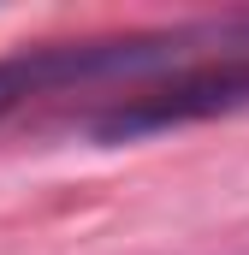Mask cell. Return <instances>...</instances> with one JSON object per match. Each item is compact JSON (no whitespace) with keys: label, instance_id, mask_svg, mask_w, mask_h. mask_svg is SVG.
Masks as SVG:
<instances>
[{"label":"cell","instance_id":"obj_1","mask_svg":"<svg viewBox=\"0 0 249 255\" xmlns=\"http://www.w3.org/2000/svg\"><path fill=\"white\" fill-rule=\"evenodd\" d=\"M30 95H36V83H30V65H24V54L0 60V119H6L18 101H30Z\"/></svg>","mask_w":249,"mask_h":255}]
</instances>
